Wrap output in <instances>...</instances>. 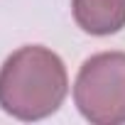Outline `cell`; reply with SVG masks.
<instances>
[{
	"mask_svg": "<svg viewBox=\"0 0 125 125\" xmlns=\"http://www.w3.org/2000/svg\"><path fill=\"white\" fill-rule=\"evenodd\" d=\"M66 91L64 61L39 44L12 52L0 69V108L20 120L52 115L64 103Z\"/></svg>",
	"mask_w": 125,
	"mask_h": 125,
	"instance_id": "obj_1",
	"label": "cell"
},
{
	"mask_svg": "<svg viewBox=\"0 0 125 125\" xmlns=\"http://www.w3.org/2000/svg\"><path fill=\"white\" fill-rule=\"evenodd\" d=\"M81 115L96 125L125 123V52H103L83 61L74 83Z\"/></svg>",
	"mask_w": 125,
	"mask_h": 125,
	"instance_id": "obj_2",
	"label": "cell"
},
{
	"mask_svg": "<svg viewBox=\"0 0 125 125\" xmlns=\"http://www.w3.org/2000/svg\"><path fill=\"white\" fill-rule=\"evenodd\" d=\"M76 25L96 37L113 34L125 27V0H74Z\"/></svg>",
	"mask_w": 125,
	"mask_h": 125,
	"instance_id": "obj_3",
	"label": "cell"
}]
</instances>
